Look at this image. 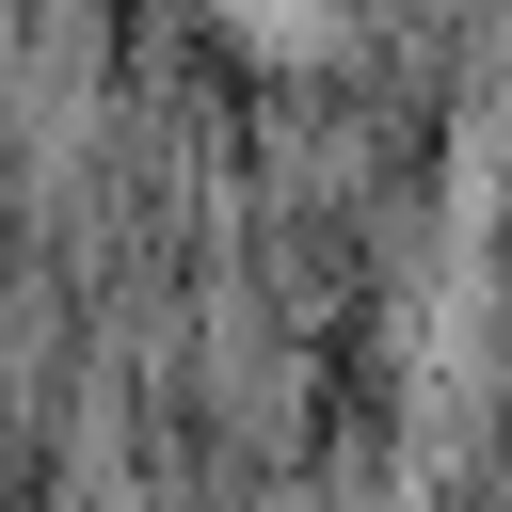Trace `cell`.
Returning a JSON list of instances; mask_svg holds the SVG:
<instances>
[{
	"label": "cell",
	"mask_w": 512,
	"mask_h": 512,
	"mask_svg": "<svg viewBox=\"0 0 512 512\" xmlns=\"http://www.w3.org/2000/svg\"><path fill=\"white\" fill-rule=\"evenodd\" d=\"M256 64H352V0H208Z\"/></svg>",
	"instance_id": "obj_1"
}]
</instances>
